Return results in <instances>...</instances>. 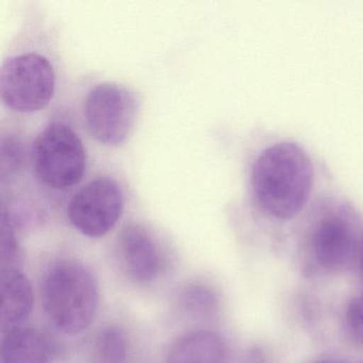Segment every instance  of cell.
Segmentation results:
<instances>
[{
	"label": "cell",
	"mask_w": 363,
	"mask_h": 363,
	"mask_svg": "<svg viewBox=\"0 0 363 363\" xmlns=\"http://www.w3.org/2000/svg\"><path fill=\"white\" fill-rule=\"evenodd\" d=\"M252 194L261 209L277 220H290L307 205L313 167L303 148L280 142L261 152L252 167Z\"/></svg>",
	"instance_id": "1"
},
{
	"label": "cell",
	"mask_w": 363,
	"mask_h": 363,
	"mask_svg": "<svg viewBox=\"0 0 363 363\" xmlns=\"http://www.w3.org/2000/svg\"><path fill=\"white\" fill-rule=\"evenodd\" d=\"M44 312L55 328L76 335L90 327L99 309L96 278L84 263L57 261L44 274L41 284Z\"/></svg>",
	"instance_id": "2"
},
{
	"label": "cell",
	"mask_w": 363,
	"mask_h": 363,
	"mask_svg": "<svg viewBox=\"0 0 363 363\" xmlns=\"http://www.w3.org/2000/svg\"><path fill=\"white\" fill-rule=\"evenodd\" d=\"M31 160L35 175L44 184L65 189L82 180L86 152L82 139L72 127L54 123L38 135Z\"/></svg>",
	"instance_id": "3"
},
{
	"label": "cell",
	"mask_w": 363,
	"mask_h": 363,
	"mask_svg": "<svg viewBox=\"0 0 363 363\" xmlns=\"http://www.w3.org/2000/svg\"><path fill=\"white\" fill-rule=\"evenodd\" d=\"M54 67L42 55L29 52L11 57L0 72V95L9 109L21 113L39 111L54 96Z\"/></svg>",
	"instance_id": "4"
},
{
	"label": "cell",
	"mask_w": 363,
	"mask_h": 363,
	"mask_svg": "<svg viewBox=\"0 0 363 363\" xmlns=\"http://www.w3.org/2000/svg\"><path fill=\"white\" fill-rule=\"evenodd\" d=\"M84 120L91 135L106 145L122 144L130 135L138 103L129 89L114 82L97 84L84 101Z\"/></svg>",
	"instance_id": "5"
},
{
	"label": "cell",
	"mask_w": 363,
	"mask_h": 363,
	"mask_svg": "<svg viewBox=\"0 0 363 363\" xmlns=\"http://www.w3.org/2000/svg\"><path fill=\"white\" fill-rule=\"evenodd\" d=\"M124 210V193L118 182L101 177L82 186L69 201V222L80 233L90 238L107 235Z\"/></svg>",
	"instance_id": "6"
},
{
	"label": "cell",
	"mask_w": 363,
	"mask_h": 363,
	"mask_svg": "<svg viewBox=\"0 0 363 363\" xmlns=\"http://www.w3.org/2000/svg\"><path fill=\"white\" fill-rule=\"evenodd\" d=\"M358 248L356 220L342 207L318 220L308 239L311 260L325 273H337L350 267Z\"/></svg>",
	"instance_id": "7"
},
{
	"label": "cell",
	"mask_w": 363,
	"mask_h": 363,
	"mask_svg": "<svg viewBox=\"0 0 363 363\" xmlns=\"http://www.w3.org/2000/svg\"><path fill=\"white\" fill-rule=\"evenodd\" d=\"M118 258L124 273L138 284H150L160 276L164 255L160 244L143 225H126L118 241Z\"/></svg>",
	"instance_id": "8"
},
{
	"label": "cell",
	"mask_w": 363,
	"mask_h": 363,
	"mask_svg": "<svg viewBox=\"0 0 363 363\" xmlns=\"http://www.w3.org/2000/svg\"><path fill=\"white\" fill-rule=\"evenodd\" d=\"M1 327L4 331L20 327L33 310L30 282L21 267L1 269Z\"/></svg>",
	"instance_id": "9"
},
{
	"label": "cell",
	"mask_w": 363,
	"mask_h": 363,
	"mask_svg": "<svg viewBox=\"0 0 363 363\" xmlns=\"http://www.w3.org/2000/svg\"><path fill=\"white\" fill-rule=\"evenodd\" d=\"M52 358V344L38 329L20 326L4 331L0 363H50Z\"/></svg>",
	"instance_id": "10"
},
{
	"label": "cell",
	"mask_w": 363,
	"mask_h": 363,
	"mask_svg": "<svg viewBox=\"0 0 363 363\" xmlns=\"http://www.w3.org/2000/svg\"><path fill=\"white\" fill-rule=\"evenodd\" d=\"M224 340L213 331L186 333L172 346L167 363H226Z\"/></svg>",
	"instance_id": "11"
},
{
	"label": "cell",
	"mask_w": 363,
	"mask_h": 363,
	"mask_svg": "<svg viewBox=\"0 0 363 363\" xmlns=\"http://www.w3.org/2000/svg\"><path fill=\"white\" fill-rule=\"evenodd\" d=\"M95 356L99 363H125L128 356L126 335L118 327L101 329L95 339Z\"/></svg>",
	"instance_id": "12"
},
{
	"label": "cell",
	"mask_w": 363,
	"mask_h": 363,
	"mask_svg": "<svg viewBox=\"0 0 363 363\" xmlns=\"http://www.w3.org/2000/svg\"><path fill=\"white\" fill-rule=\"evenodd\" d=\"M180 303L189 313L197 316H209L216 312V299L209 289L203 286H191L180 295Z\"/></svg>",
	"instance_id": "13"
},
{
	"label": "cell",
	"mask_w": 363,
	"mask_h": 363,
	"mask_svg": "<svg viewBox=\"0 0 363 363\" xmlns=\"http://www.w3.org/2000/svg\"><path fill=\"white\" fill-rule=\"evenodd\" d=\"M345 326L350 337L363 344V295L348 303L345 311Z\"/></svg>",
	"instance_id": "14"
},
{
	"label": "cell",
	"mask_w": 363,
	"mask_h": 363,
	"mask_svg": "<svg viewBox=\"0 0 363 363\" xmlns=\"http://www.w3.org/2000/svg\"><path fill=\"white\" fill-rule=\"evenodd\" d=\"M22 159V152H21L20 145L12 140L5 141L3 140V167L6 164H9L8 169H18V164Z\"/></svg>",
	"instance_id": "15"
},
{
	"label": "cell",
	"mask_w": 363,
	"mask_h": 363,
	"mask_svg": "<svg viewBox=\"0 0 363 363\" xmlns=\"http://www.w3.org/2000/svg\"><path fill=\"white\" fill-rule=\"evenodd\" d=\"M360 264H361V269H362V273H363V242H362V244H361V247H360Z\"/></svg>",
	"instance_id": "16"
},
{
	"label": "cell",
	"mask_w": 363,
	"mask_h": 363,
	"mask_svg": "<svg viewBox=\"0 0 363 363\" xmlns=\"http://www.w3.org/2000/svg\"><path fill=\"white\" fill-rule=\"evenodd\" d=\"M315 363H337V362H333V361H318V362Z\"/></svg>",
	"instance_id": "17"
}]
</instances>
